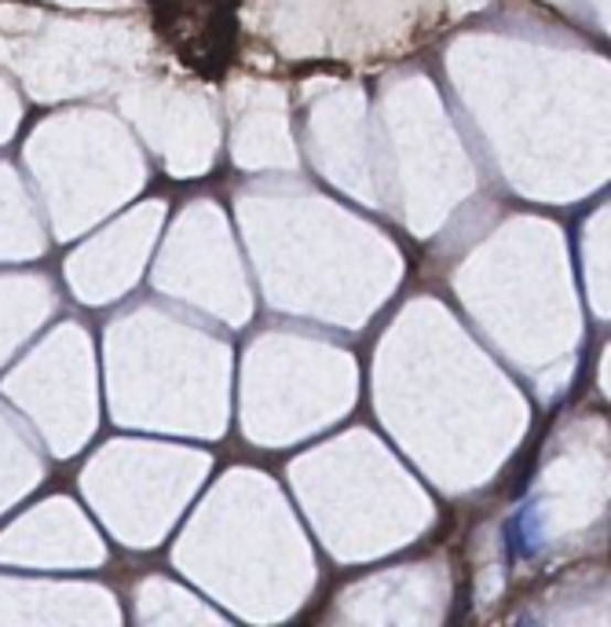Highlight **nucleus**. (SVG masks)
Listing matches in <instances>:
<instances>
[]
</instances>
